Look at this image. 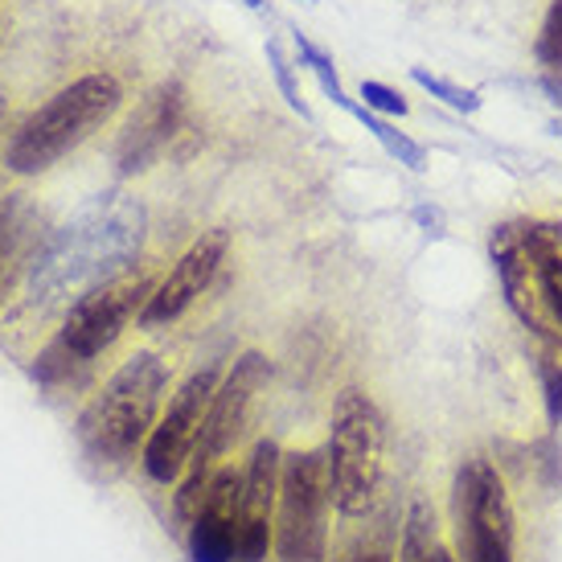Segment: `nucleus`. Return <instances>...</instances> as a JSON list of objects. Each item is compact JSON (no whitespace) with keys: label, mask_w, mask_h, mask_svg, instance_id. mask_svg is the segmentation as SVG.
I'll use <instances>...</instances> for the list:
<instances>
[{"label":"nucleus","mask_w":562,"mask_h":562,"mask_svg":"<svg viewBox=\"0 0 562 562\" xmlns=\"http://www.w3.org/2000/svg\"><path fill=\"white\" fill-rule=\"evenodd\" d=\"M148 235V210L124 189H103L46 238L30 267V300L42 308L75 304L91 288L132 271Z\"/></svg>","instance_id":"1"},{"label":"nucleus","mask_w":562,"mask_h":562,"mask_svg":"<svg viewBox=\"0 0 562 562\" xmlns=\"http://www.w3.org/2000/svg\"><path fill=\"white\" fill-rule=\"evenodd\" d=\"M169 361L153 349H140L91 394V403L75 419V436L94 469L120 472L136 456H144V443L169 398Z\"/></svg>","instance_id":"2"},{"label":"nucleus","mask_w":562,"mask_h":562,"mask_svg":"<svg viewBox=\"0 0 562 562\" xmlns=\"http://www.w3.org/2000/svg\"><path fill=\"white\" fill-rule=\"evenodd\" d=\"M120 108H124V82L108 70L66 82L63 91H54L42 108L25 115V124L16 127L4 148V165L16 177H42L75 148H82L94 132H103Z\"/></svg>","instance_id":"3"},{"label":"nucleus","mask_w":562,"mask_h":562,"mask_svg":"<svg viewBox=\"0 0 562 562\" xmlns=\"http://www.w3.org/2000/svg\"><path fill=\"white\" fill-rule=\"evenodd\" d=\"M271 386V361L259 353V349H247L238 353L235 366L222 374L218 391H214V403L205 411L202 431H198V443H193V456H189L186 472H181V488L172 497V514L181 526L193 521L198 505L205 497V484L210 476L226 464V456L235 452V443L247 436L250 415H255V403L263 398V391Z\"/></svg>","instance_id":"4"},{"label":"nucleus","mask_w":562,"mask_h":562,"mask_svg":"<svg viewBox=\"0 0 562 562\" xmlns=\"http://www.w3.org/2000/svg\"><path fill=\"white\" fill-rule=\"evenodd\" d=\"M157 283L153 271H124L75 300L66 308L58 337L37 358V378H70V370L94 366L132 328V321H140Z\"/></svg>","instance_id":"5"},{"label":"nucleus","mask_w":562,"mask_h":562,"mask_svg":"<svg viewBox=\"0 0 562 562\" xmlns=\"http://www.w3.org/2000/svg\"><path fill=\"white\" fill-rule=\"evenodd\" d=\"M325 469L328 488H333V509L341 517L366 514L378 501L382 469H386V415L358 386H345L333 398Z\"/></svg>","instance_id":"6"},{"label":"nucleus","mask_w":562,"mask_h":562,"mask_svg":"<svg viewBox=\"0 0 562 562\" xmlns=\"http://www.w3.org/2000/svg\"><path fill=\"white\" fill-rule=\"evenodd\" d=\"M456 562H517V514L509 484L488 456H469L452 481Z\"/></svg>","instance_id":"7"},{"label":"nucleus","mask_w":562,"mask_h":562,"mask_svg":"<svg viewBox=\"0 0 562 562\" xmlns=\"http://www.w3.org/2000/svg\"><path fill=\"white\" fill-rule=\"evenodd\" d=\"M333 488H328L325 448L283 452L280 505H276V559L280 562H328L333 542Z\"/></svg>","instance_id":"8"},{"label":"nucleus","mask_w":562,"mask_h":562,"mask_svg":"<svg viewBox=\"0 0 562 562\" xmlns=\"http://www.w3.org/2000/svg\"><path fill=\"white\" fill-rule=\"evenodd\" d=\"M218 382H222V358H210L193 374L181 378V386L169 394V403L160 411L157 427H153V436H148L140 456L148 481L157 484L181 481L189 456H193V443H198V431H202L205 411L214 403Z\"/></svg>","instance_id":"9"},{"label":"nucleus","mask_w":562,"mask_h":562,"mask_svg":"<svg viewBox=\"0 0 562 562\" xmlns=\"http://www.w3.org/2000/svg\"><path fill=\"white\" fill-rule=\"evenodd\" d=\"M226 250H231V235H226L222 226L193 238L186 255H181V259L160 276L157 288H153V296L144 304L136 328L160 333V328L177 325V321L205 296V288L214 283V276H218L222 263H226Z\"/></svg>","instance_id":"10"},{"label":"nucleus","mask_w":562,"mask_h":562,"mask_svg":"<svg viewBox=\"0 0 562 562\" xmlns=\"http://www.w3.org/2000/svg\"><path fill=\"white\" fill-rule=\"evenodd\" d=\"M488 259H493L501 296L509 304V313L517 316V325L526 328L533 341H554V337H562L559 325L550 321L538 276H533L530 250H526V238H521V218H505L488 231Z\"/></svg>","instance_id":"11"},{"label":"nucleus","mask_w":562,"mask_h":562,"mask_svg":"<svg viewBox=\"0 0 562 562\" xmlns=\"http://www.w3.org/2000/svg\"><path fill=\"white\" fill-rule=\"evenodd\" d=\"M189 111V94L181 82H160L140 99V108L127 115L124 132L115 140V165L124 177H136V172H148L165 157V148L177 140V132L186 124Z\"/></svg>","instance_id":"12"},{"label":"nucleus","mask_w":562,"mask_h":562,"mask_svg":"<svg viewBox=\"0 0 562 562\" xmlns=\"http://www.w3.org/2000/svg\"><path fill=\"white\" fill-rule=\"evenodd\" d=\"M283 448L259 439L243 469V514H238V562H263L276 547V505H280Z\"/></svg>","instance_id":"13"},{"label":"nucleus","mask_w":562,"mask_h":562,"mask_svg":"<svg viewBox=\"0 0 562 562\" xmlns=\"http://www.w3.org/2000/svg\"><path fill=\"white\" fill-rule=\"evenodd\" d=\"M238 514H243V469L222 464L186 526L189 559L193 562H238Z\"/></svg>","instance_id":"14"},{"label":"nucleus","mask_w":562,"mask_h":562,"mask_svg":"<svg viewBox=\"0 0 562 562\" xmlns=\"http://www.w3.org/2000/svg\"><path fill=\"white\" fill-rule=\"evenodd\" d=\"M333 562H398V514L394 505H370L366 514L345 517Z\"/></svg>","instance_id":"15"},{"label":"nucleus","mask_w":562,"mask_h":562,"mask_svg":"<svg viewBox=\"0 0 562 562\" xmlns=\"http://www.w3.org/2000/svg\"><path fill=\"white\" fill-rule=\"evenodd\" d=\"M521 238L530 250L533 276L542 288L550 321L562 333V222L559 218H521Z\"/></svg>","instance_id":"16"},{"label":"nucleus","mask_w":562,"mask_h":562,"mask_svg":"<svg viewBox=\"0 0 562 562\" xmlns=\"http://www.w3.org/2000/svg\"><path fill=\"white\" fill-rule=\"evenodd\" d=\"M398 562H456L452 547L443 538L436 505L415 497L403 514V538H398Z\"/></svg>","instance_id":"17"},{"label":"nucleus","mask_w":562,"mask_h":562,"mask_svg":"<svg viewBox=\"0 0 562 562\" xmlns=\"http://www.w3.org/2000/svg\"><path fill=\"white\" fill-rule=\"evenodd\" d=\"M353 120H358L370 136H374L382 148H386V157H394L398 165H406L411 172H423L427 169V148H423L415 136H406V132H398V127L386 120V115H374L370 108H361L358 103V111H353Z\"/></svg>","instance_id":"18"},{"label":"nucleus","mask_w":562,"mask_h":562,"mask_svg":"<svg viewBox=\"0 0 562 562\" xmlns=\"http://www.w3.org/2000/svg\"><path fill=\"white\" fill-rule=\"evenodd\" d=\"M292 42H296V58H300V66H308L316 75V82H321V91L337 103V108L345 111V115H353L358 111V103L345 94V87H341V79H337V66H333V58H328L325 49L316 46V42H308V33H292Z\"/></svg>","instance_id":"19"},{"label":"nucleus","mask_w":562,"mask_h":562,"mask_svg":"<svg viewBox=\"0 0 562 562\" xmlns=\"http://www.w3.org/2000/svg\"><path fill=\"white\" fill-rule=\"evenodd\" d=\"M538 382H542L550 427H562V337L538 341Z\"/></svg>","instance_id":"20"},{"label":"nucleus","mask_w":562,"mask_h":562,"mask_svg":"<svg viewBox=\"0 0 562 562\" xmlns=\"http://www.w3.org/2000/svg\"><path fill=\"white\" fill-rule=\"evenodd\" d=\"M533 58L547 79H562V0H550L538 37H533Z\"/></svg>","instance_id":"21"},{"label":"nucleus","mask_w":562,"mask_h":562,"mask_svg":"<svg viewBox=\"0 0 562 562\" xmlns=\"http://www.w3.org/2000/svg\"><path fill=\"white\" fill-rule=\"evenodd\" d=\"M411 79L419 82V87L431 94V99H439L443 108L460 111V115H472V111H481V103H484V99L472 91V87H460V82L443 79V75H431V70H423V66H415V70H411Z\"/></svg>","instance_id":"22"},{"label":"nucleus","mask_w":562,"mask_h":562,"mask_svg":"<svg viewBox=\"0 0 562 562\" xmlns=\"http://www.w3.org/2000/svg\"><path fill=\"white\" fill-rule=\"evenodd\" d=\"M267 66H271V79H276V87H280L283 103L292 111H300L304 120H313V108L304 103V94H300V82H296V70H292V58H288V49H283L280 37H267Z\"/></svg>","instance_id":"23"},{"label":"nucleus","mask_w":562,"mask_h":562,"mask_svg":"<svg viewBox=\"0 0 562 562\" xmlns=\"http://www.w3.org/2000/svg\"><path fill=\"white\" fill-rule=\"evenodd\" d=\"M358 94H361V108H370L374 115H386V120H403L406 111V99L394 87H386V82H378V79H361V87H358Z\"/></svg>","instance_id":"24"},{"label":"nucleus","mask_w":562,"mask_h":562,"mask_svg":"<svg viewBox=\"0 0 562 562\" xmlns=\"http://www.w3.org/2000/svg\"><path fill=\"white\" fill-rule=\"evenodd\" d=\"M250 13H267V0H243Z\"/></svg>","instance_id":"25"},{"label":"nucleus","mask_w":562,"mask_h":562,"mask_svg":"<svg viewBox=\"0 0 562 562\" xmlns=\"http://www.w3.org/2000/svg\"><path fill=\"white\" fill-rule=\"evenodd\" d=\"M4 222L9 218H4V210H0V263H4Z\"/></svg>","instance_id":"26"},{"label":"nucleus","mask_w":562,"mask_h":562,"mask_svg":"<svg viewBox=\"0 0 562 562\" xmlns=\"http://www.w3.org/2000/svg\"><path fill=\"white\" fill-rule=\"evenodd\" d=\"M0 115H4V94H0Z\"/></svg>","instance_id":"27"},{"label":"nucleus","mask_w":562,"mask_h":562,"mask_svg":"<svg viewBox=\"0 0 562 562\" xmlns=\"http://www.w3.org/2000/svg\"><path fill=\"white\" fill-rule=\"evenodd\" d=\"M554 132H559V136H562V120H559V124H554Z\"/></svg>","instance_id":"28"},{"label":"nucleus","mask_w":562,"mask_h":562,"mask_svg":"<svg viewBox=\"0 0 562 562\" xmlns=\"http://www.w3.org/2000/svg\"><path fill=\"white\" fill-rule=\"evenodd\" d=\"M304 4H313V0H304Z\"/></svg>","instance_id":"29"}]
</instances>
